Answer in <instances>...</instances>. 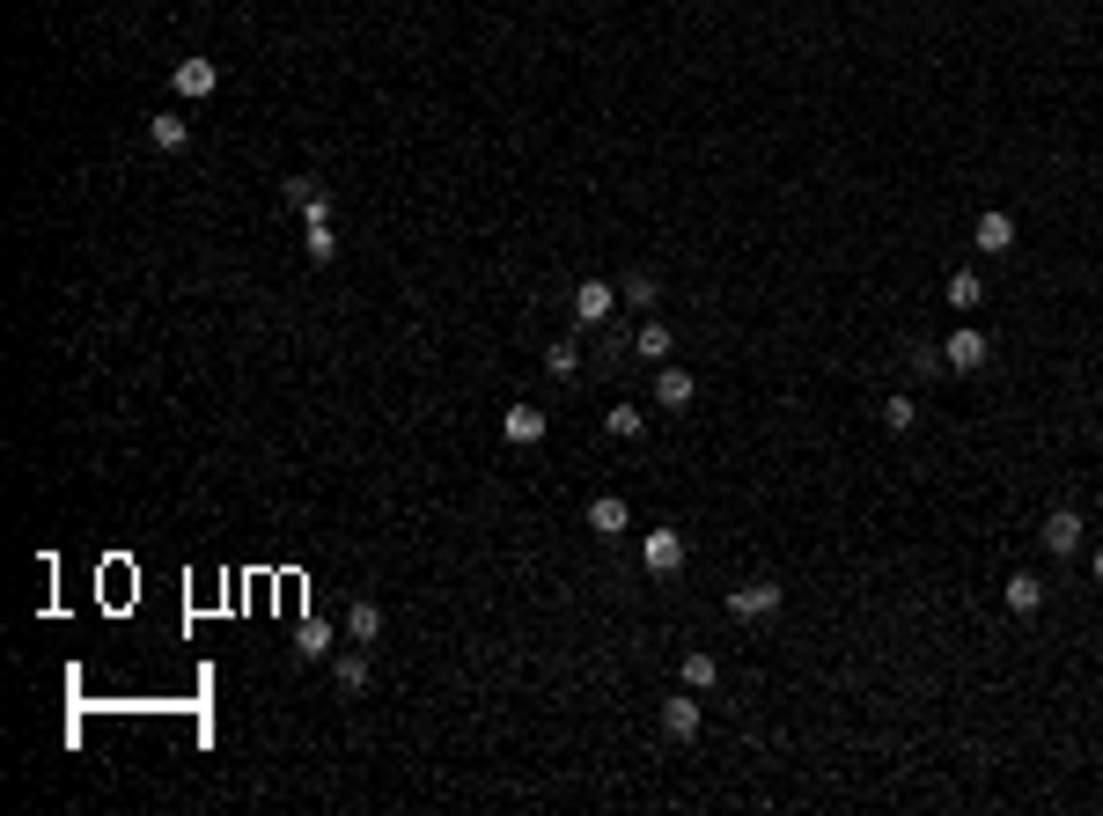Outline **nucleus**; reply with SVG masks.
Wrapping results in <instances>:
<instances>
[{"mask_svg": "<svg viewBox=\"0 0 1103 816\" xmlns=\"http://www.w3.org/2000/svg\"><path fill=\"white\" fill-rule=\"evenodd\" d=\"M302 250H309V265H331V258H339V236H331V199L302 206Z\"/></svg>", "mask_w": 1103, "mask_h": 816, "instance_id": "nucleus-1", "label": "nucleus"}, {"mask_svg": "<svg viewBox=\"0 0 1103 816\" xmlns=\"http://www.w3.org/2000/svg\"><path fill=\"white\" fill-rule=\"evenodd\" d=\"M986 331L979 324H964V331H949V347H942V369H956V375H979L986 369Z\"/></svg>", "mask_w": 1103, "mask_h": 816, "instance_id": "nucleus-2", "label": "nucleus"}, {"mask_svg": "<svg viewBox=\"0 0 1103 816\" xmlns=\"http://www.w3.org/2000/svg\"><path fill=\"white\" fill-rule=\"evenodd\" d=\"M780 611V581H743V589H729V619H773Z\"/></svg>", "mask_w": 1103, "mask_h": 816, "instance_id": "nucleus-3", "label": "nucleus"}, {"mask_svg": "<svg viewBox=\"0 0 1103 816\" xmlns=\"http://www.w3.org/2000/svg\"><path fill=\"white\" fill-rule=\"evenodd\" d=\"M544 434H552V420H544L538 405H515V412H500V442H508V449H538Z\"/></svg>", "mask_w": 1103, "mask_h": 816, "instance_id": "nucleus-4", "label": "nucleus"}, {"mask_svg": "<svg viewBox=\"0 0 1103 816\" xmlns=\"http://www.w3.org/2000/svg\"><path fill=\"white\" fill-rule=\"evenodd\" d=\"M170 89H177L184 103L214 97V89H221V67H214V59H177V67H170Z\"/></svg>", "mask_w": 1103, "mask_h": 816, "instance_id": "nucleus-5", "label": "nucleus"}, {"mask_svg": "<svg viewBox=\"0 0 1103 816\" xmlns=\"http://www.w3.org/2000/svg\"><path fill=\"white\" fill-rule=\"evenodd\" d=\"M618 302H626V295H618L611 280H582V287H574V324H604Z\"/></svg>", "mask_w": 1103, "mask_h": 816, "instance_id": "nucleus-6", "label": "nucleus"}, {"mask_svg": "<svg viewBox=\"0 0 1103 816\" xmlns=\"http://www.w3.org/2000/svg\"><path fill=\"white\" fill-rule=\"evenodd\" d=\"M640 559H648V574H677L685 567V537H677V530H648V537H640Z\"/></svg>", "mask_w": 1103, "mask_h": 816, "instance_id": "nucleus-7", "label": "nucleus"}, {"mask_svg": "<svg viewBox=\"0 0 1103 816\" xmlns=\"http://www.w3.org/2000/svg\"><path fill=\"white\" fill-rule=\"evenodd\" d=\"M588 530H596V537H626V530H633V508H626V500H618V494H596V500H588Z\"/></svg>", "mask_w": 1103, "mask_h": 816, "instance_id": "nucleus-8", "label": "nucleus"}, {"mask_svg": "<svg viewBox=\"0 0 1103 816\" xmlns=\"http://www.w3.org/2000/svg\"><path fill=\"white\" fill-rule=\"evenodd\" d=\"M971 243L986 250V258H1001V250H1015V214H1001V206H986L979 228H971Z\"/></svg>", "mask_w": 1103, "mask_h": 816, "instance_id": "nucleus-9", "label": "nucleus"}, {"mask_svg": "<svg viewBox=\"0 0 1103 816\" xmlns=\"http://www.w3.org/2000/svg\"><path fill=\"white\" fill-rule=\"evenodd\" d=\"M699 721H707V714H699V692H677V699H662V728H669L677 743H691V736H699Z\"/></svg>", "mask_w": 1103, "mask_h": 816, "instance_id": "nucleus-10", "label": "nucleus"}, {"mask_svg": "<svg viewBox=\"0 0 1103 816\" xmlns=\"http://www.w3.org/2000/svg\"><path fill=\"white\" fill-rule=\"evenodd\" d=\"M1081 530H1089V522H1081L1074 508H1053V515H1045V544H1053L1059 559H1074V552H1081Z\"/></svg>", "mask_w": 1103, "mask_h": 816, "instance_id": "nucleus-11", "label": "nucleus"}, {"mask_svg": "<svg viewBox=\"0 0 1103 816\" xmlns=\"http://www.w3.org/2000/svg\"><path fill=\"white\" fill-rule=\"evenodd\" d=\"M1008 611H1015V619H1037V611H1045V581H1037V574H1008Z\"/></svg>", "mask_w": 1103, "mask_h": 816, "instance_id": "nucleus-12", "label": "nucleus"}, {"mask_svg": "<svg viewBox=\"0 0 1103 816\" xmlns=\"http://www.w3.org/2000/svg\"><path fill=\"white\" fill-rule=\"evenodd\" d=\"M346 641H353V647H375V641H383V603H368V596H361V603L346 611Z\"/></svg>", "mask_w": 1103, "mask_h": 816, "instance_id": "nucleus-13", "label": "nucleus"}, {"mask_svg": "<svg viewBox=\"0 0 1103 816\" xmlns=\"http://www.w3.org/2000/svg\"><path fill=\"white\" fill-rule=\"evenodd\" d=\"M331 677H339V692H346V699H361L368 684H375V669H368V655H361V647H346L339 662H331Z\"/></svg>", "mask_w": 1103, "mask_h": 816, "instance_id": "nucleus-14", "label": "nucleus"}, {"mask_svg": "<svg viewBox=\"0 0 1103 816\" xmlns=\"http://www.w3.org/2000/svg\"><path fill=\"white\" fill-rule=\"evenodd\" d=\"M691 397H699V383H691V369H662V375H655V405H669V412H685Z\"/></svg>", "mask_w": 1103, "mask_h": 816, "instance_id": "nucleus-15", "label": "nucleus"}, {"mask_svg": "<svg viewBox=\"0 0 1103 816\" xmlns=\"http://www.w3.org/2000/svg\"><path fill=\"white\" fill-rule=\"evenodd\" d=\"M942 302H949L956 317H971V309L986 302V280H979V272H949V287H942Z\"/></svg>", "mask_w": 1103, "mask_h": 816, "instance_id": "nucleus-16", "label": "nucleus"}, {"mask_svg": "<svg viewBox=\"0 0 1103 816\" xmlns=\"http://www.w3.org/2000/svg\"><path fill=\"white\" fill-rule=\"evenodd\" d=\"M677 677H685V692H713V684H721V662H713V655H699V647H691L685 662H677Z\"/></svg>", "mask_w": 1103, "mask_h": 816, "instance_id": "nucleus-17", "label": "nucleus"}, {"mask_svg": "<svg viewBox=\"0 0 1103 816\" xmlns=\"http://www.w3.org/2000/svg\"><path fill=\"white\" fill-rule=\"evenodd\" d=\"M184 140H192V125H184V118H147V148H155V155H177Z\"/></svg>", "mask_w": 1103, "mask_h": 816, "instance_id": "nucleus-18", "label": "nucleus"}, {"mask_svg": "<svg viewBox=\"0 0 1103 816\" xmlns=\"http://www.w3.org/2000/svg\"><path fill=\"white\" fill-rule=\"evenodd\" d=\"M294 655H302V662H324V655H331V625L309 619L302 633H294Z\"/></svg>", "mask_w": 1103, "mask_h": 816, "instance_id": "nucleus-19", "label": "nucleus"}, {"mask_svg": "<svg viewBox=\"0 0 1103 816\" xmlns=\"http://www.w3.org/2000/svg\"><path fill=\"white\" fill-rule=\"evenodd\" d=\"M280 199H288V206H317V199H324V184H317L309 170H294V177H280Z\"/></svg>", "mask_w": 1103, "mask_h": 816, "instance_id": "nucleus-20", "label": "nucleus"}, {"mask_svg": "<svg viewBox=\"0 0 1103 816\" xmlns=\"http://www.w3.org/2000/svg\"><path fill=\"white\" fill-rule=\"evenodd\" d=\"M633 353H640V361H669V324H640Z\"/></svg>", "mask_w": 1103, "mask_h": 816, "instance_id": "nucleus-21", "label": "nucleus"}, {"mask_svg": "<svg viewBox=\"0 0 1103 816\" xmlns=\"http://www.w3.org/2000/svg\"><path fill=\"white\" fill-rule=\"evenodd\" d=\"M618 295L633 302V309H655V302H662V280H655V272H633V280H626Z\"/></svg>", "mask_w": 1103, "mask_h": 816, "instance_id": "nucleus-22", "label": "nucleus"}, {"mask_svg": "<svg viewBox=\"0 0 1103 816\" xmlns=\"http://www.w3.org/2000/svg\"><path fill=\"white\" fill-rule=\"evenodd\" d=\"M574 369H582V353H574V339H560V347H544V375H552V383H566Z\"/></svg>", "mask_w": 1103, "mask_h": 816, "instance_id": "nucleus-23", "label": "nucleus"}, {"mask_svg": "<svg viewBox=\"0 0 1103 816\" xmlns=\"http://www.w3.org/2000/svg\"><path fill=\"white\" fill-rule=\"evenodd\" d=\"M912 420H920V405H912L905 390H898V397H882V427H890V434H905Z\"/></svg>", "mask_w": 1103, "mask_h": 816, "instance_id": "nucleus-24", "label": "nucleus"}, {"mask_svg": "<svg viewBox=\"0 0 1103 816\" xmlns=\"http://www.w3.org/2000/svg\"><path fill=\"white\" fill-rule=\"evenodd\" d=\"M604 427H611L618 442H633L640 427H648V412H633V405H611V412H604Z\"/></svg>", "mask_w": 1103, "mask_h": 816, "instance_id": "nucleus-25", "label": "nucleus"}, {"mask_svg": "<svg viewBox=\"0 0 1103 816\" xmlns=\"http://www.w3.org/2000/svg\"><path fill=\"white\" fill-rule=\"evenodd\" d=\"M1089 574H1096V589H1103V544H1096V552H1089Z\"/></svg>", "mask_w": 1103, "mask_h": 816, "instance_id": "nucleus-26", "label": "nucleus"}]
</instances>
